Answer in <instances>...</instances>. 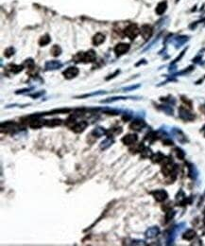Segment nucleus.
I'll return each mask as SVG.
<instances>
[{
    "label": "nucleus",
    "mask_w": 205,
    "mask_h": 246,
    "mask_svg": "<svg viewBox=\"0 0 205 246\" xmlns=\"http://www.w3.org/2000/svg\"><path fill=\"white\" fill-rule=\"evenodd\" d=\"M166 10V2H161L156 8V12L158 14H163Z\"/></svg>",
    "instance_id": "obj_18"
},
{
    "label": "nucleus",
    "mask_w": 205,
    "mask_h": 246,
    "mask_svg": "<svg viewBox=\"0 0 205 246\" xmlns=\"http://www.w3.org/2000/svg\"><path fill=\"white\" fill-rule=\"evenodd\" d=\"M60 66H61V64L59 63V62H56V61L48 62V63H46L45 64L46 69H56V68H59Z\"/></svg>",
    "instance_id": "obj_15"
},
{
    "label": "nucleus",
    "mask_w": 205,
    "mask_h": 246,
    "mask_svg": "<svg viewBox=\"0 0 205 246\" xmlns=\"http://www.w3.org/2000/svg\"><path fill=\"white\" fill-rule=\"evenodd\" d=\"M50 42V38H49V36L48 35H45V36H43L41 39H40V41H39V44H40V46H45V45H47V44Z\"/></svg>",
    "instance_id": "obj_22"
},
{
    "label": "nucleus",
    "mask_w": 205,
    "mask_h": 246,
    "mask_svg": "<svg viewBox=\"0 0 205 246\" xmlns=\"http://www.w3.org/2000/svg\"><path fill=\"white\" fill-rule=\"evenodd\" d=\"M13 54V49H12L11 48H8L7 50L5 51V56L6 57H11V56Z\"/></svg>",
    "instance_id": "obj_27"
},
{
    "label": "nucleus",
    "mask_w": 205,
    "mask_h": 246,
    "mask_svg": "<svg viewBox=\"0 0 205 246\" xmlns=\"http://www.w3.org/2000/svg\"><path fill=\"white\" fill-rule=\"evenodd\" d=\"M136 141H137V135H128L122 138V142L125 145H128V146L134 145Z\"/></svg>",
    "instance_id": "obj_7"
},
{
    "label": "nucleus",
    "mask_w": 205,
    "mask_h": 246,
    "mask_svg": "<svg viewBox=\"0 0 205 246\" xmlns=\"http://www.w3.org/2000/svg\"><path fill=\"white\" fill-rule=\"evenodd\" d=\"M95 59V53L94 50H89L83 55V61L85 62H93Z\"/></svg>",
    "instance_id": "obj_12"
},
{
    "label": "nucleus",
    "mask_w": 205,
    "mask_h": 246,
    "mask_svg": "<svg viewBox=\"0 0 205 246\" xmlns=\"http://www.w3.org/2000/svg\"><path fill=\"white\" fill-rule=\"evenodd\" d=\"M105 40V36L103 35L102 33H97L94 36V39H93V43H94V45L95 46H98L100 45V44H102L104 42Z\"/></svg>",
    "instance_id": "obj_11"
},
{
    "label": "nucleus",
    "mask_w": 205,
    "mask_h": 246,
    "mask_svg": "<svg viewBox=\"0 0 205 246\" xmlns=\"http://www.w3.org/2000/svg\"><path fill=\"white\" fill-rule=\"evenodd\" d=\"M77 74H79V69L75 66H71V67H68L66 70L63 72V75L66 79H72V78H75Z\"/></svg>",
    "instance_id": "obj_3"
},
{
    "label": "nucleus",
    "mask_w": 205,
    "mask_h": 246,
    "mask_svg": "<svg viewBox=\"0 0 205 246\" xmlns=\"http://www.w3.org/2000/svg\"><path fill=\"white\" fill-rule=\"evenodd\" d=\"M173 166L171 164H170V162L169 163H166V164H164V166L163 167V172L166 174V175H167V174H169V173H171V171L173 170Z\"/></svg>",
    "instance_id": "obj_20"
},
{
    "label": "nucleus",
    "mask_w": 205,
    "mask_h": 246,
    "mask_svg": "<svg viewBox=\"0 0 205 246\" xmlns=\"http://www.w3.org/2000/svg\"><path fill=\"white\" fill-rule=\"evenodd\" d=\"M145 126H146V123H145L144 120L137 119V120H134L133 122L130 123V128L132 130H134V131H140L144 128Z\"/></svg>",
    "instance_id": "obj_9"
},
{
    "label": "nucleus",
    "mask_w": 205,
    "mask_h": 246,
    "mask_svg": "<svg viewBox=\"0 0 205 246\" xmlns=\"http://www.w3.org/2000/svg\"><path fill=\"white\" fill-rule=\"evenodd\" d=\"M139 33V29L136 25H130V26L127 27L125 30V34L129 37L130 39H134L136 36L138 35Z\"/></svg>",
    "instance_id": "obj_1"
},
{
    "label": "nucleus",
    "mask_w": 205,
    "mask_h": 246,
    "mask_svg": "<svg viewBox=\"0 0 205 246\" xmlns=\"http://www.w3.org/2000/svg\"><path fill=\"white\" fill-rule=\"evenodd\" d=\"M111 133V135H109V137H111V136H113V135H119V133H122V128L111 129V131H109V132H107V133ZM107 133H106V135H107Z\"/></svg>",
    "instance_id": "obj_24"
},
{
    "label": "nucleus",
    "mask_w": 205,
    "mask_h": 246,
    "mask_svg": "<svg viewBox=\"0 0 205 246\" xmlns=\"http://www.w3.org/2000/svg\"><path fill=\"white\" fill-rule=\"evenodd\" d=\"M179 113H180V117L182 119H184L185 121H190V120H194L195 119V116L192 113H190L188 110H186L184 108H180L179 110Z\"/></svg>",
    "instance_id": "obj_2"
},
{
    "label": "nucleus",
    "mask_w": 205,
    "mask_h": 246,
    "mask_svg": "<svg viewBox=\"0 0 205 246\" xmlns=\"http://www.w3.org/2000/svg\"><path fill=\"white\" fill-rule=\"evenodd\" d=\"M106 133L107 132L103 128H101V127H97V128L93 130V132H92V135H94L95 136H97V137H100V136H102L103 135H106Z\"/></svg>",
    "instance_id": "obj_13"
},
{
    "label": "nucleus",
    "mask_w": 205,
    "mask_h": 246,
    "mask_svg": "<svg viewBox=\"0 0 205 246\" xmlns=\"http://www.w3.org/2000/svg\"><path fill=\"white\" fill-rule=\"evenodd\" d=\"M196 236V232L194 231V230H187L184 234V239H187V241H191L192 239H194Z\"/></svg>",
    "instance_id": "obj_19"
},
{
    "label": "nucleus",
    "mask_w": 205,
    "mask_h": 246,
    "mask_svg": "<svg viewBox=\"0 0 205 246\" xmlns=\"http://www.w3.org/2000/svg\"><path fill=\"white\" fill-rule=\"evenodd\" d=\"M43 125V121L40 120V119H36V118L29 121V126L33 129H38V128H40V127H42Z\"/></svg>",
    "instance_id": "obj_14"
},
{
    "label": "nucleus",
    "mask_w": 205,
    "mask_h": 246,
    "mask_svg": "<svg viewBox=\"0 0 205 246\" xmlns=\"http://www.w3.org/2000/svg\"><path fill=\"white\" fill-rule=\"evenodd\" d=\"M114 143V140L111 139V137H108L104 140V141L101 142V145H100V149H102V150H106V149H108L110 146L113 144Z\"/></svg>",
    "instance_id": "obj_16"
},
{
    "label": "nucleus",
    "mask_w": 205,
    "mask_h": 246,
    "mask_svg": "<svg viewBox=\"0 0 205 246\" xmlns=\"http://www.w3.org/2000/svg\"><path fill=\"white\" fill-rule=\"evenodd\" d=\"M177 151H178V153H177L178 157L180 158V159H182V158L184 157V152L182 151V150H179V149H177Z\"/></svg>",
    "instance_id": "obj_28"
},
{
    "label": "nucleus",
    "mask_w": 205,
    "mask_h": 246,
    "mask_svg": "<svg viewBox=\"0 0 205 246\" xmlns=\"http://www.w3.org/2000/svg\"><path fill=\"white\" fill-rule=\"evenodd\" d=\"M129 49H130V45L122 43V44H118V45L114 48V52H116L117 55H121V54L126 53Z\"/></svg>",
    "instance_id": "obj_4"
},
{
    "label": "nucleus",
    "mask_w": 205,
    "mask_h": 246,
    "mask_svg": "<svg viewBox=\"0 0 205 246\" xmlns=\"http://www.w3.org/2000/svg\"><path fill=\"white\" fill-rule=\"evenodd\" d=\"M45 124L48 127H54V126H59L61 124V119H52V120H45Z\"/></svg>",
    "instance_id": "obj_17"
},
{
    "label": "nucleus",
    "mask_w": 205,
    "mask_h": 246,
    "mask_svg": "<svg viewBox=\"0 0 205 246\" xmlns=\"http://www.w3.org/2000/svg\"><path fill=\"white\" fill-rule=\"evenodd\" d=\"M152 194H153L155 200L158 201V202H163L167 198V192L163 190V189H160V190H156V191L152 192Z\"/></svg>",
    "instance_id": "obj_5"
},
{
    "label": "nucleus",
    "mask_w": 205,
    "mask_h": 246,
    "mask_svg": "<svg viewBox=\"0 0 205 246\" xmlns=\"http://www.w3.org/2000/svg\"><path fill=\"white\" fill-rule=\"evenodd\" d=\"M22 68H23L22 65H12V66H11V71H13L14 73H17V72H19V71L22 70Z\"/></svg>",
    "instance_id": "obj_25"
},
{
    "label": "nucleus",
    "mask_w": 205,
    "mask_h": 246,
    "mask_svg": "<svg viewBox=\"0 0 205 246\" xmlns=\"http://www.w3.org/2000/svg\"><path fill=\"white\" fill-rule=\"evenodd\" d=\"M174 215H175V211H168V212L166 213V222H168L169 220H171L174 217Z\"/></svg>",
    "instance_id": "obj_26"
},
{
    "label": "nucleus",
    "mask_w": 205,
    "mask_h": 246,
    "mask_svg": "<svg viewBox=\"0 0 205 246\" xmlns=\"http://www.w3.org/2000/svg\"><path fill=\"white\" fill-rule=\"evenodd\" d=\"M140 32L142 34L143 38H144L145 40H148L150 38L151 34H152V29L150 26H148V25H145V26H143L141 27V30Z\"/></svg>",
    "instance_id": "obj_6"
},
{
    "label": "nucleus",
    "mask_w": 205,
    "mask_h": 246,
    "mask_svg": "<svg viewBox=\"0 0 205 246\" xmlns=\"http://www.w3.org/2000/svg\"><path fill=\"white\" fill-rule=\"evenodd\" d=\"M159 233H160V229L158 228L157 226H153V227L148 228L147 231H146L145 235L148 239H153V238H155V237H157L158 235H159Z\"/></svg>",
    "instance_id": "obj_8"
},
{
    "label": "nucleus",
    "mask_w": 205,
    "mask_h": 246,
    "mask_svg": "<svg viewBox=\"0 0 205 246\" xmlns=\"http://www.w3.org/2000/svg\"><path fill=\"white\" fill-rule=\"evenodd\" d=\"M203 223H204V225H205V217H204V219H203Z\"/></svg>",
    "instance_id": "obj_29"
},
{
    "label": "nucleus",
    "mask_w": 205,
    "mask_h": 246,
    "mask_svg": "<svg viewBox=\"0 0 205 246\" xmlns=\"http://www.w3.org/2000/svg\"><path fill=\"white\" fill-rule=\"evenodd\" d=\"M61 48L59 46H52V48H51V54L53 55V56H58V55H60L61 54Z\"/></svg>",
    "instance_id": "obj_23"
},
{
    "label": "nucleus",
    "mask_w": 205,
    "mask_h": 246,
    "mask_svg": "<svg viewBox=\"0 0 205 246\" xmlns=\"http://www.w3.org/2000/svg\"><path fill=\"white\" fill-rule=\"evenodd\" d=\"M87 126H88V123H87L86 121H80V122L76 123V125L73 127L72 130L75 133H81L86 129Z\"/></svg>",
    "instance_id": "obj_10"
},
{
    "label": "nucleus",
    "mask_w": 205,
    "mask_h": 246,
    "mask_svg": "<svg viewBox=\"0 0 205 246\" xmlns=\"http://www.w3.org/2000/svg\"><path fill=\"white\" fill-rule=\"evenodd\" d=\"M204 131H205V129H204Z\"/></svg>",
    "instance_id": "obj_30"
},
{
    "label": "nucleus",
    "mask_w": 205,
    "mask_h": 246,
    "mask_svg": "<svg viewBox=\"0 0 205 246\" xmlns=\"http://www.w3.org/2000/svg\"><path fill=\"white\" fill-rule=\"evenodd\" d=\"M151 159H152V161L154 162V163H159V162L163 161L164 159V156L162 153H161V152H158V153L154 154L153 156L151 157Z\"/></svg>",
    "instance_id": "obj_21"
}]
</instances>
